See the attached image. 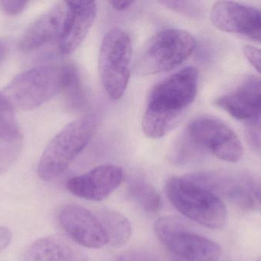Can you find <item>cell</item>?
<instances>
[{
	"mask_svg": "<svg viewBox=\"0 0 261 261\" xmlns=\"http://www.w3.org/2000/svg\"><path fill=\"white\" fill-rule=\"evenodd\" d=\"M64 65H43L22 72L6 86L4 93L14 109L32 110L62 91Z\"/></svg>",
	"mask_w": 261,
	"mask_h": 261,
	"instance_id": "5b68a950",
	"label": "cell"
},
{
	"mask_svg": "<svg viewBox=\"0 0 261 261\" xmlns=\"http://www.w3.org/2000/svg\"><path fill=\"white\" fill-rule=\"evenodd\" d=\"M256 196H257V199L261 204V188L257 190V193H256Z\"/></svg>",
	"mask_w": 261,
	"mask_h": 261,
	"instance_id": "f1b7e54d",
	"label": "cell"
},
{
	"mask_svg": "<svg viewBox=\"0 0 261 261\" xmlns=\"http://www.w3.org/2000/svg\"><path fill=\"white\" fill-rule=\"evenodd\" d=\"M67 3V14L58 37V49L63 55H70L79 48L93 26L97 12L95 2Z\"/></svg>",
	"mask_w": 261,
	"mask_h": 261,
	"instance_id": "7c38bea8",
	"label": "cell"
},
{
	"mask_svg": "<svg viewBox=\"0 0 261 261\" xmlns=\"http://www.w3.org/2000/svg\"><path fill=\"white\" fill-rule=\"evenodd\" d=\"M24 261H87V257L70 244L58 237L38 239L30 245Z\"/></svg>",
	"mask_w": 261,
	"mask_h": 261,
	"instance_id": "9a60e30c",
	"label": "cell"
},
{
	"mask_svg": "<svg viewBox=\"0 0 261 261\" xmlns=\"http://www.w3.org/2000/svg\"><path fill=\"white\" fill-rule=\"evenodd\" d=\"M199 72L187 67L160 81L150 90L142 119L144 134L162 138L182 118L197 94Z\"/></svg>",
	"mask_w": 261,
	"mask_h": 261,
	"instance_id": "6da1fadb",
	"label": "cell"
},
{
	"mask_svg": "<svg viewBox=\"0 0 261 261\" xmlns=\"http://www.w3.org/2000/svg\"><path fill=\"white\" fill-rule=\"evenodd\" d=\"M21 138L14 107L4 93L0 91V139L6 143L16 142Z\"/></svg>",
	"mask_w": 261,
	"mask_h": 261,
	"instance_id": "d6986e66",
	"label": "cell"
},
{
	"mask_svg": "<svg viewBox=\"0 0 261 261\" xmlns=\"http://www.w3.org/2000/svg\"><path fill=\"white\" fill-rule=\"evenodd\" d=\"M244 53L248 61L261 74V49L254 46L247 45L244 49Z\"/></svg>",
	"mask_w": 261,
	"mask_h": 261,
	"instance_id": "cb8c5ba5",
	"label": "cell"
},
{
	"mask_svg": "<svg viewBox=\"0 0 261 261\" xmlns=\"http://www.w3.org/2000/svg\"><path fill=\"white\" fill-rule=\"evenodd\" d=\"M118 261H161V259L150 251L144 250H132L119 256Z\"/></svg>",
	"mask_w": 261,
	"mask_h": 261,
	"instance_id": "7402d4cb",
	"label": "cell"
},
{
	"mask_svg": "<svg viewBox=\"0 0 261 261\" xmlns=\"http://www.w3.org/2000/svg\"><path fill=\"white\" fill-rule=\"evenodd\" d=\"M160 4L188 17H196L199 13V7L194 2L189 1H161Z\"/></svg>",
	"mask_w": 261,
	"mask_h": 261,
	"instance_id": "44dd1931",
	"label": "cell"
},
{
	"mask_svg": "<svg viewBox=\"0 0 261 261\" xmlns=\"http://www.w3.org/2000/svg\"><path fill=\"white\" fill-rule=\"evenodd\" d=\"M154 231L171 261H218L222 255L217 243L192 232L176 218L158 219Z\"/></svg>",
	"mask_w": 261,
	"mask_h": 261,
	"instance_id": "8992f818",
	"label": "cell"
},
{
	"mask_svg": "<svg viewBox=\"0 0 261 261\" xmlns=\"http://www.w3.org/2000/svg\"><path fill=\"white\" fill-rule=\"evenodd\" d=\"M230 200L243 209L251 210L254 207V200L246 188L242 185H234L228 193Z\"/></svg>",
	"mask_w": 261,
	"mask_h": 261,
	"instance_id": "ffe728a7",
	"label": "cell"
},
{
	"mask_svg": "<svg viewBox=\"0 0 261 261\" xmlns=\"http://www.w3.org/2000/svg\"><path fill=\"white\" fill-rule=\"evenodd\" d=\"M124 179L123 170L115 165H102L69 179L67 189L77 197L99 202L107 199Z\"/></svg>",
	"mask_w": 261,
	"mask_h": 261,
	"instance_id": "8fae6325",
	"label": "cell"
},
{
	"mask_svg": "<svg viewBox=\"0 0 261 261\" xmlns=\"http://www.w3.org/2000/svg\"><path fill=\"white\" fill-rule=\"evenodd\" d=\"M58 220L63 230L81 246L98 249L108 243L97 216L84 207L77 205L63 207Z\"/></svg>",
	"mask_w": 261,
	"mask_h": 261,
	"instance_id": "30bf717a",
	"label": "cell"
},
{
	"mask_svg": "<svg viewBox=\"0 0 261 261\" xmlns=\"http://www.w3.org/2000/svg\"><path fill=\"white\" fill-rule=\"evenodd\" d=\"M110 4L115 10L118 12H122V11L126 10L127 9L130 8L134 4V2L130 1H110Z\"/></svg>",
	"mask_w": 261,
	"mask_h": 261,
	"instance_id": "4316f807",
	"label": "cell"
},
{
	"mask_svg": "<svg viewBox=\"0 0 261 261\" xmlns=\"http://www.w3.org/2000/svg\"><path fill=\"white\" fill-rule=\"evenodd\" d=\"M248 128V139L253 148L261 151V123L257 119L251 121Z\"/></svg>",
	"mask_w": 261,
	"mask_h": 261,
	"instance_id": "603a6c76",
	"label": "cell"
},
{
	"mask_svg": "<svg viewBox=\"0 0 261 261\" xmlns=\"http://www.w3.org/2000/svg\"><path fill=\"white\" fill-rule=\"evenodd\" d=\"M12 233L9 228L0 226V252L10 243Z\"/></svg>",
	"mask_w": 261,
	"mask_h": 261,
	"instance_id": "484cf974",
	"label": "cell"
},
{
	"mask_svg": "<svg viewBox=\"0 0 261 261\" xmlns=\"http://www.w3.org/2000/svg\"><path fill=\"white\" fill-rule=\"evenodd\" d=\"M211 19L223 32L245 35L261 43V9L236 2H218L212 9Z\"/></svg>",
	"mask_w": 261,
	"mask_h": 261,
	"instance_id": "9c48e42d",
	"label": "cell"
},
{
	"mask_svg": "<svg viewBox=\"0 0 261 261\" xmlns=\"http://www.w3.org/2000/svg\"><path fill=\"white\" fill-rule=\"evenodd\" d=\"M96 128V120L93 115L67 124L44 150L38 163L39 177L50 181L62 174L86 148Z\"/></svg>",
	"mask_w": 261,
	"mask_h": 261,
	"instance_id": "3957f363",
	"label": "cell"
},
{
	"mask_svg": "<svg viewBox=\"0 0 261 261\" xmlns=\"http://www.w3.org/2000/svg\"><path fill=\"white\" fill-rule=\"evenodd\" d=\"M214 104L236 119H257L261 115L260 80L250 78L236 91L216 98Z\"/></svg>",
	"mask_w": 261,
	"mask_h": 261,
	"instance_id": "4fadbf2b",
	"label": "cell"
},
{
	"mask_svg": "<svg viewBox=\"0 0 261 261\" xmlns=\"http://www.w3.org/2000/svg\"><path fill=\"white\" fill-rule=\"evenodd\" d=\"M61 92L70 109L76 110L83 105L84 97L81 75L73 64H64V86Z\"/></svg>",
	"mask_w": 261,
	"mask_h": 261,
	"instance_id": "ac0fdd59",
	"label": "cell"
},
{
	"mask_svg": "<svg viewBox=\"0 0 261 261\" xmlns=\"http://www.w3.org/2000/svg\"><path fill=\"white\" fill-rule=\"evenodd\" d=\"M28 2L26 1H0L3 10L9 15H13L21 12L27 6Z\"/></svg>",
	"mask_w": 261,
	"mask_h": 261,
	"instance_id": "d4e9b609",
	"label": "cell"
},
{
	"mask_svg": "<svg viewBox=\"0 0 261 261\" xmlns=\"http://www.w3.org/2000/svg\"><path fill=\"white\" fill-rule=\"evenodd\" d=\"M166 189L169 200L182 216L210 229L225 226L228 216L224 202L218 195L195 182L189 175L172 177Z\"/></svg>",
	"mask_w": 261,
	"mask_h": 261,
	"instance_id": "7a4b0ae2",
	"label": "cell"
},
{
	"mask_svg": "<svg viewBox=\"0 0 261 261\" xmlns=\"http://www.w3.org/2000/svg\"><path fill=\"white\" fill-rule=\"evenodd\" d=\"M132 41L125 31L114 28L107 32L101 43L99 70L101 82L110 99H120L130 78Z\"/></svg>",
	"mask_w": 261,
	"mask_h": 261,
	"instance_id": "52a82bcc",
	"label": "cell"
},
{
	"mask_svg": "<svg viewBox=\"0 0 261 261\" xmlns=\"http://www.w3.org/2000/svg\"><path fill=\"white\" fill-rule=\"evenodd\" d=\"M67 14V3H57L37 18L20 39V50L30 52L59 37Z\"/></svg>",
	"mask_w": 261,
	"mask_h": 261,
	"instance_id": "5bb4252c",
	"label": "cell"
},
{
	"mask_svg": "<svg viewBox=\"0 0 261 261\" xmlns=\"http://www.w3.org/2000/svg\"><path fill=\"white\" fill-rule=\"evenodd\" d=\"M194 37L187 31L168 29L153 35L137 56L135 70L141 75L169 72L187 59L196 49Z\"/></svg>",
	"mask_w": 261,
	"mask_h": 261,
	"instance_id": "277c9868",
	"label": "cell"
},
{
	"mask_svg": "<svg viewBox=\"0 0 261 261\" xmlns=\"http://www.w3.org/2000/svg\"><path fill=\"white\" fill-rule=\"evenodd\" d=\"M128 191L130 197L147 212L156 213L162 206L161 196L147 181L135 179L130 182Z\"/></svg>",
	"mask_w": 261,
	"mask_h": 261,
	"instance_id": "e0dca14e",
	"label": "cell"
},
{
	"mask_svg": "<svg viewBox=\"0 0 261 261\" xmlns=\"http://www.w3.org/2000/svg\"><path fill=\"white\" fill-rule=\"evenodd\" d=\"M187 139L193 147L207 150L225 162H238L243 155L242 144L236 133L225 123L213 116L193 120L187 127Z\"/></svg>",
	"mask_w": 261,
	"mask_h": 261,
	"instance_id": "ba28073f",
	"label": "cell"
},
{
	"mask_svg": "<svg viewBox=\"0 0 261 261\" xmlns=\"http://www.w3.org/2000/svg\"><path fill=\"white\" fill-rule=\"evenodd\" d=\"M6 48L5 47V45L3 43L0 42V59L4 56L5 54H6Z\"/></svg>",
	"mask_w": 261,
	"mask_h": 261,
	"instance_id": "83f0119b",
	"label": "cell"
},
{
	"mask_svg": "<svg viewBox=\"0 0 261 261\" xmlns=\"http://www.w3.org/2000/svg\"><path fill=\"white\" fill-rule=\"evenodd\" d=\"M97 218L107 238V242L115 248H121L128 243L132 237V225L120 212L110 208L100 209Z\"/></svg>",
	"mask_w": 261,
	"mask_h": 261,
	"instance_id": "2e32d148",
	"label": "cell"
}]
</instances>
